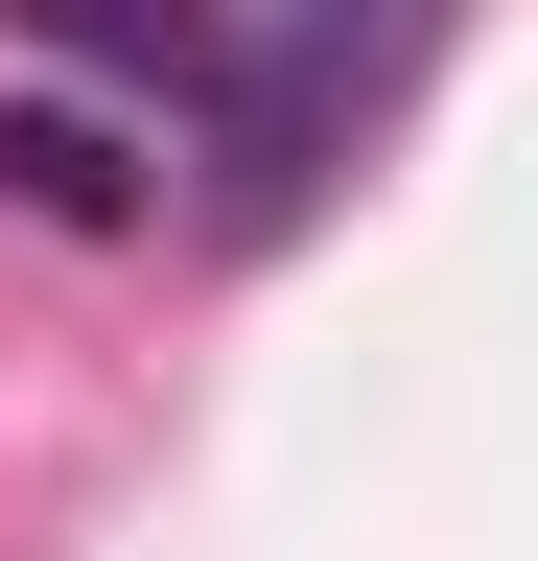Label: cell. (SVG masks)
<instances>
[{"mask_svg":"<svg viewBox=\"0 0 538 561\" xmlns=\"http://www.w3.org/2000/svg\"><path fill=\"white\" fill-rule=\"evenodd\" d=\"M0 210H47V234H141V164H117V117H71V94H0Z\"/></svg>","mask_w":538,"mask_h":561,"instance_id":"7a4b0ae2","label":"cell"},{"mask_svg":"<svg viewBox=\"0 0 538 561\" xmlns=\"http://www.w3.org/2000/svg\"><path fill=\"white\" fill-rule=\"evenodd\" d=\"M24 24H47V47H71V70H117V94H164V117H187V94H211V47H234V24H211V0H24Z\"/></svg>","mask_w":538,"mask_h":561,"instance_id":"3957f363","label":"cell"},{"mask_svg":"<svg viewBox=\"0 0 538 561\" xmlns=\"http://www.w3.org/2000/svg\"><path fill=\"white\" fill-rule=\"evenodd\" d=\"M445 47V0H282L257 47H211V234H305V187L375 140V94Z\"/></svg>","mask_w":538,"mask_h":561,"instance_id":"6da1fadb","label":"cell"}]
</instances>
